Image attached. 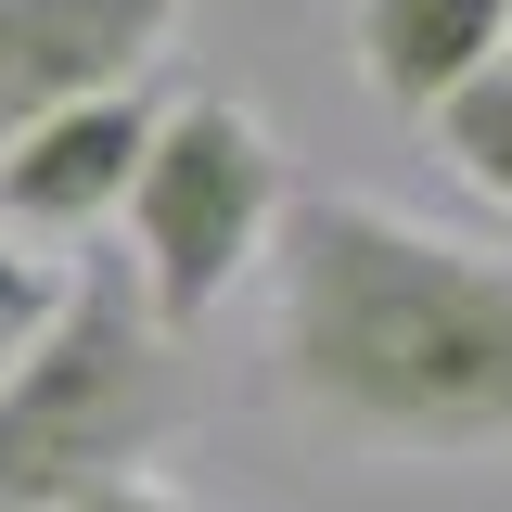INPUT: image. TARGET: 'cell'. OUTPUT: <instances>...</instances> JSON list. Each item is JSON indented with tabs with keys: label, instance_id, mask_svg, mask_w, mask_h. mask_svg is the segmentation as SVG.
I'll use <instances>...</instances> for the list:
<instances>
[{
	"label": "cell",
	"instance_id": "9",
	"mask_svg": "<svg viewBox=\"0 0 512 512\" xmlns=\"http://www.w3.org/2000/svg\"><path fill=\"white\" fill-rule=\"evenodd\" d=\"M52 512H218V500H167L154 474H116V487H77V500H52Z\"/></svg>",
	"mask_w": 512,
	"mask_h": 512
},
{
	"label": "cell",
	"instance_id": "2",
	"mask_svg": "<svg viewBox=\"0 0 512 512\" xmlns=\"http://www.w3.org/2000/svg\"><path fill=\"white\" fill-rule=\"evenodd\" d=\"M205 410V372L180 333H154L141 282L116 256L77 269L52 320L26 333V359L0 372V512H52L77 487H116Z\"/></svg>",
	"mask_w": 512,
	"mask_h": 512
},
{
	"label": "cell",
	"instance_id": "1",
	"mask_svg": "<svg viewBox=\"0 0 512 512\" xmlns=\"http://www.w3.org/2000/svg\"><path fill=\"white\" fill-rule=\"evenodd\" d=\"M269 397L359 461L512 448V256L372 192H282Z\"/></svg>",
	"mask_w": 512,
	"mask_h": 512
},
{
	"label": "cell",
	"instance_id": "7",
	"mask_svg": "<svg viewBox=\"0 0 512 512\" xmlns=\"http://www.w3.org/2000/svg\"><path fill=\"white\" fill-rule=\"evenodd\" d=\"M423 128H436L448 180L474 192V205H500V218H512V52H500V64H474V77H461V90H448Z\"/></svg>",
	"mask_w": 512,
	"mask_h": 512
},
{
	"label": "cell",
	"instance_id": "6",
	"mask_svg": "<svg viewBox=\"0 0 512 512\" xmlns=\"http://www.w3.org/2000/svg\"><path fill=\"white\" fill-rule=\"evenodd\" d=\"M346 52L384 116H436L474 64H500V0H346Z\"/></svg>",
	"mask_w": 512,
	"mask_h": 512
},
{
	"label": "cell",
	"instance_id": "5",
	"mask_svg": "<svg viewBox=\"0 0 512 512\" xmlns=\"http://www.w3.org/2000/svg\"><path fill=\"white\" fill-rule=\"evenodd\" d=\"M180 39V0H0V141L39 128L52 103L128 90Z\"/></svg>",
	"mask_w": 512,
	"mask_h": 512
},
{
	"label": "cell",
	"instance_id": "4",
	"mask_svg": "<svg viewBox=\"0 0 512 512\" xmlns=\"http://www.w3.org/2000/svg\"><path fill=\"white\" fill-rule=\"evenodd\" d=\"M141 141H154L141 77L90 90V103H52L39 128H13L0 141V244H77V231H103L128 167H141Z\"/></svg>",
	"mask_w": 512,
	"mask_h": 512
},
{
	"label": "cell",
	"instance_id": "3",
	"mask_svg": "<svg viewBox=\"0 0 512 512\" xmlns=\"http://www.w3.org/2000/svg\"><path fill=\"white\" fill-rule=\"evenodd\" d=\"M128 218V282L154 333H205V308L269 256V218H282V141L256 128V103L231 90H192V103H154V141L116 192Z\"/></svg>",
	"mask_w": 512,
	"mask_h": 512
},
{
	"label": "cell",
	"instance_id": "8",
	"mask_svg": "<svg viewBox=\"0 0 512 512\" xmlns=\"http://www.w3.org/2000/svg\"><path fill=\"white\" fill-rule=\"evenodd\" d=\"M52 295H64V269L52 256H26V244H0V372L26 359V333L52 320Z\"/></svg>",
	"mask_w": 512,
	"mask_h": 512
},
{
	"label": "cell",
	"instance_id": "10",
	"mask_svg": "<svg viewBox=\"0 0 512 512\" xmlns=\"http://www.w3.org/2000/svg\"><path fill=\"white\" fill-rule=\"evenodd\" d=\"M500 52H512V0H500Z\"/></svg>",
	"mask_w": 512,
	"mask_h": 512
}]
</instances>
